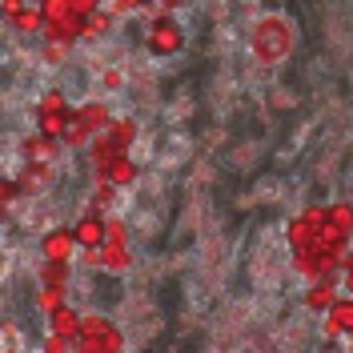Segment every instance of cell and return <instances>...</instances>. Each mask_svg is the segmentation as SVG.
I'll return each mask as SVG.
<instances>
[{"instance_id": "2e32d148", "label": "cell", "mask_w": 353, "mask_h": 353, "mask_svg": "<svg viewBox=\"0 0 353 353\" xmlns=\"http://www.w3.org/2000/svg\"><path fill=\"white\" fill-rule=\"evenodd\" d=\"M48 325H52V333H57V337L77 341V337H81V330H85V317H81L72 305H61V309H52V313H48Z\"/></svg>"}, {"instance_id": "ffe728a7", "label": "cell", "mask_w": 353, "mask_h": 353, "mask_svg": "<svg viewBox=\"0 0 353 353\" xmlns=\"http://www.w3.org/2000/svg\"><path fill=\"white\" fill-rule=\"evenodd\" d=\"M65 285H68V261H44L41 289H65Z\"/></svg>"}, {"instance_id": "4fadbf2b", "label": "cell", "mask_w": 353, "mask_h": 353, "mask_svg": "<svg viewBox=\"0 0 353 353\" xmlns=\"http://www.w3.org/2000/svg\"><path fill=\"white\" fill-rule=\"evenodd\" d=\"M72 249H81L77 237H72V229H52V233H44V241H41L44 261H72Z\"/></svg>"}, {"instance_id": "7c38bea8", "label": "cell", "mask_w": 353, "mask_h": 353, "mask_svg": "<svg viewBox=\"0 0 353 353\" xmlns=\"http://www.w3.org/2000/svg\"><path fill=\"white\" fill-rule=\"evenodd\" d=\"M4 17L17 24L24 37H37V32H44V12H41V4H17V0H4Z\"/></svg>"}, {"instance_id": "8992f818", "label": "cell", "mask_w": 353, "mask_h": 353, "mask_svg": "<svg viewBox=\"0 0 353 353\" xmlns=\"http://www.w3.org/2000/svg\"><path fill=\"white\" fill-rule=\"evenodd\" d=\"M68 121H72V105L65 101V92L48 88L41 97V105H37V132L48 137V141H61L68 129Z\"/></svg>"}, {"instance_id": "44dd1931", "label": "cell", "mask_w": 353, "mask_h": 353, "mask_svg": "<svg viewBox=\"0 0 353 353\" xmlns=\"http://www.w3.org/2000/svg\"><path fill=\"white\" fill-rule=\"evenodd\" d=\"M112 205H117V185H109V181H97V193H92V213L112 209Z\"/></svg>"}, {"instance_id": "52a82bcc", "label": "cell", "mask_w": 353, "mask_h": 353, "mask_svg": "<svg viewBox=\"0 0 353 353\" xmlns=\"http://www.w3.org/2000/svg\"><path fill=\"white\" fill-rule=\"evenodd\" d=\"M321 225H325V205H309L305 213H297V217L289 221L285 237H289V249H293V257H297V253H305L309 245L317 241Z\"/></svg>"}, {"instance_id": "5b68a950", "label": "cell", "mask_w": 353, "mask_h": 353, "mask_svg": "<svg viewBox=\"0 0 353 353\" xmlns=\"http://www.w3.org/2000/svg\"><path fill=\"white\" fill-rule=\"evenodd\" d=\"M77 353H125V333L101 313H85V330L77 337Z\"/></svg>"}, {"instance_id": "d4e9b609", "label": "cell", "mask_w": 353, "mask_h": 353, "mask_svg": "<svg viewBox=\"0 0 353 353\" xmlns=\"http://www.w3.org/2000/svg\"><path fill=\"white\" fill-rule=\"evenodd\" d=\"M137 8H141V0H112L109 4L112 17H129V12H137Z\"/></svg>"}, {"instance_id": "7a4b0ae2", "label": "cell", "mask_w": 353, "mask_h": 353, "mask_svg": "<svg viewBox=\"0 0 353 353\" xmlns=\"http://www.w3.org/2000/svg\"><path fill=\"white\" fill-rule=\"evenodd\" d=\"M101 4L97 0H44V41L48 44H77L85 41V28Z\"/></svg>"}, {"instance_id": "83f0119b", "label": "cell", "mask_w": 353, "mask_h": 353, "mask_svg": "<svg viewBox=\"0 0 353 353\" xmlns=\"http://www.w3.org/2000/svg\"><path fill=\"white\" fill-rule=\"evenodd\" d=\"M121 81H125L121 72H105V88H121Z\"/></svg>"}, {"instance_id": "30bf717a", "label": "cell", "mask_w": 353, "mask_h": 353, "mask_svg": "<svg viewBox=\"0 0 353 353\" xmlns=\"http://www.w3.org/2000/svg\"><path fill=\"white\" fill-rule=\"evenodd\" d=\"M52 181H57V165H52V161H24L21 176H17L21 193H28V197H37V193H44V189H52Z\"/></svg>"}, {"instance_id": "cb8c5ba5", "label": "cell", "mask_w": 353, "mask_h": 353, "mask_svg": "<svg viewBox=\"0 0 353 353\" xmlns=\"http://www.w3.org/2000/svg\"><path fill=\"white\" fill-rule=\"evenodd\" d=\"M44 353H77V341H68V337H57V333H48V337H44Z\"/></svg>"}, {"instance_id": "6da1fadb", "label": "cell", "mask_w": 353, "mask_h": 353, "mask_svg": "<svg viewBox=\"0 0 353 353\" xmlns=\"http://www.w3.org/2000/svg\"><path fill=\"white\" fill-rule=\"evenodd\" d=\"M353 245V205L350 201H337L325 205V225L317 233V241L309 245L305 253L293 257V269L309 277V281H321V277H337V269H345Z\"/></svg>"}, {"instance_id": "e0dca14e", "label": "cell", "mask_w": 353, "mask_h": 353, "mask_svg": "<svg viewBox=\"0 0 353 353\" xmlns=\"http://www.w3.org/2000/svg\"><path fill=\"white\" fill-rule=\"evenodd\" d=\"M337 301H341V293H337V277L309 281V293H305V305H309V309H321V313H330Z\"/></svg>"}, {"instance_id": "9a60e30c", "label": "cell", "mask_w": 353, "mask_h": 353, "mask_svg": "<svg viewBox=\"0 0 353 353\" xmlns=\"http://www.w3.org/2000/svg\"><path fill=\"white\" fill-rule=\"evenodd\" d=\"M325 337H353V297H341L325 313Z\"/></svg>"}, {"instance_id": "9c48e42d", "label": "cell", "mask_w": 353, "mask_h": 353, "mask_svg": "<svg viewBox=\"0 0 353 353\" xmlns=\"http://www.w3.org/2000/svg\"><path fill=\"white\" fill-rule=\"evenodd\" d=\"M181 44H185V37H181V24L173 21V12L157 8V17L149 21V52L173 57V52H181Z\"/></svg>"}, {"instance_id": "ba28073f", "label": "cell", "mask_w": 353, "mask_h": 353, "mask_svg": "<svg viewBox=\"0 0 353 353\" xmlns=\"http://www.w3.org/2000/svg\"><path fill=\"white\" fill-rule=\"evenodd\" d=\"M101 269H112V273H125L132 269V249H129V229L121 217H109V237H105V249H101Z\"/></svg>"}, {"instance_id": "8fae6325", "label": "cell", "mask_w": 353, "mask_h": 353, "mask_svg": "<svg viewBox=\"0 0 353 353\" xmlns=\"http://www.w3.org/2000/svg\"><path fill=\"white\" fill-rule=\"evenodd\" d=\"M72 237H77V245H81V249H105V237H109V221L101 217V213H92V209H88L85 217L72 225Z\"/></svg>"}, {"instance_id": "277c9868", "label": "cell", "mask_w": 353, "mask_h": 353, "mask_svg": "<svg viewBox=\"0 0 353 353\" xmlns=\"http://www.w3.org/2000/svg\"><path fill=\"white\" fill-rule=\"evenodd\" d=\"M132 141H137V121H132V117H117V121L109 125V132H101V137L88 145V161H92V169L109 165L112 157H129Z\"/></svg>"}, {"instance_id": "4316f807", "label": "cell", "mask_w": 353, "mask_h": 353, "mask_svg": "<svg viewBox=\"0 0 353 353\" xmlns=\"http://www.w3.org/2000/svg\"><path fill=\"white\" fill-rule=\"evenodd\" d=\"M17 193H21V185H17V181H4V185H0V201H4V205H12Z\"/></svg>"}, {"instance_id": "f1b7e54d", "label": "cell", "mask_w": 353, "mask_h": 353, "mask_svg": "<svg viewBox=\"0 0 353 353\" xmlns=\"http://www.w3.org/2000/svg\"><path fill=\"white\" fill-rule=\"evenodd\" d=\"M345 350H350V353H353V337H345Z\"/></svg>"}, {"instance_id": "5bb4252c", "label": "cell", "mask_w": 353, "mask_h": 353, "mask_svg": "<svg viewBox=\"0 0 353 353\" xmlns=\"http://www.w3.org/2000/svg\"><path fill=\"white\" fill-rule=\"evenodd\" d=\"M137 161L132 157H112L109 165H101L97 169V181H109V185H117V189H125V185H132L137 181Z\"/></svg>"}, {"instance_id": "7402d4cb", "label": "cell", "mask_w": 353, "mask_h": 353, "mask_svg": "<svg viewBox=\"0 0 353 353\" xmlns=\"http://www.w3.org/2000/svg\"><path fill=\"white\" fill-rule=\"evenodd\" d=\"M109 24H112V12H109V8H97V12H92V21H88V28H85V41L105 37V32H109Z\"/></svg>"}, {"instance_id": "3957f363", "label": "cell", "mask_w": 353, "mask_h": 353, "mask_svg": "<svg viewBox=\"0 0 353 353\" xmlns=\"http://www.w3.org/2000/svg\"><path fill=\"white\" fill-rule=\"evenodd\" d=\"M253 57L261 61V65H281L289 52H293V24L285 17H277V12H269L261 21L253 24Z\"/></svg>"}, {"instance_id": "484cf974", "label": "cell", "mask_w": 353, "mask_h": 353, "mask_svg": "<svg viewBox=\"0 0 353 353\" xmlns=\"http://www.w3.org/2000/svg\"><path fill=\"white\" fill-rule=\"evenodd\" d=\"M65 57H68L65 44H44V61H48V65H57V61H65Z\"/></svg>"}, {"instance_id": "603a6c76", "label": "cell", "mask_w": 353, "mask_h": 353, "mask_svg": "<svg viewBox=\"0 0 353 353\" xmlns=\"http://www.w3.org/2000/svg\"><path fill=\"white\" fill-rule=\"evenodd\" d=\"M37 305L44 309V313H52V309L65 305V289H41V297H37Z\"/></svg>"}, {"instance_id": "d6986e66", "label": "cell", "mask_w": 353, "mask_h": 353, "mask_svg": "<svg viewBox=\"0 0 353 353\" xmlns=\"http://www.w3.org/2000/svg\"><path fill=\"white\" fill-rule=\"evenodd\" d=\"M21 153H24V161H57L61 141H48V137H41V132H32V137H24Z\"/></svg>"}, {"instance_id": "ac0fdd59", "label": "cell", "mask_w": 353, "mask_h": 353, "mask_svg": "<svg viewBox=\"0 0 353 353\" xmlns=\"http://www.w3.org/2000/svg\"><path fill=\"white\" fill-rule=\"evenodd\" d=\"M92 141H97V132L88 129L85 112L72 109V121H68V129H65V137H61V145H65V149H85V145H92Z\"/></svg>"}]
</instances>
